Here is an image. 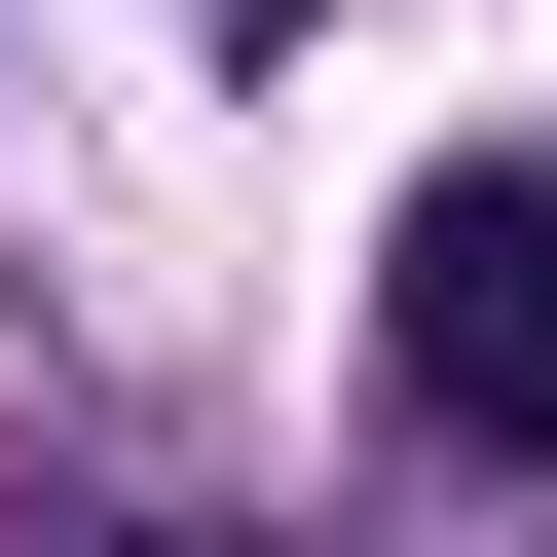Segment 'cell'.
<instances>
[{
  "instance_id": "cell-1",
  "label": "cell",
  "mask_w": 557,
  "mask_h": 557,
  "mask_svg": "<svg viewBox=\"0 0 557 557\" xmlns=\"http://www.w3.org/2000/svg\"><path fill=\"white\" fill-rule=\"evenodd\" d=\"M372 372H409V446H557V149L409 186V260H372Z\"/></svg>"
},
{
  "instance_id": "cell-2",
  "label": "cell",
  "mask_w": 557,
  "mask_h": 557,
  "mask_svg": "<svg viewBox=\"0 0 557 557\" xmlns=\"http://www.w3.org/2000/svg\"><path fill=\"white\" fill-rule=\"evenodd\" d=\"M75 557H223V520H75Z\"/></svg>"
}]
</instances>
